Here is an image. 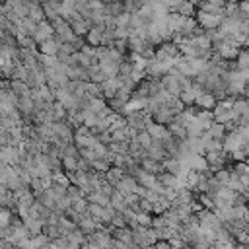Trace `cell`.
<instances>
[{"label": "cell", "instance_id": "1", "mask_svg": "<svg viewBox=\"0 0 249 249\" xmlns=\"http://www.w3.org/2000/svg\"><path fill=\"white\" fill-rule=\"evenodd\" d=\"M195 18H196V21H198L200 27H204V29H214V27H220V23H222V19H224L226 16H224V14H208V12L196 10Z\"/></svg>", "mask_w": 249, "mask_h": 249}, {"label": "cell", "instance_id": "2", "mask_svg": "<svg viewBox=\"0 0 249 249\" xmlns=\"http://www.w3.org/2000/svg\"><path fill=\"white\" fill-rule=\"evenodd\" d=\"M160 80H161V86L165 88V91H167V93H171L173 97H179V93H181V89H183V88H181V82H179L171 72L163 74Z\"/></svg>", "mask_w": 249, "mask_h": 249}, {"label": "cell", "instance_id": "3", "mask_svg": "<svg viewBox=\"0 0 249 249\" xmlns=\"http://www.w3.org/2000/svg\"><path fill=\"white\" fill-rule=\"evenodd\" d=\"M53 35H54L53 23H51L49 19H41V21L37 23V31H35L33 39H35L37 43H41V41H45V39H49V37H53Z\"/></svg>", "mask_w": 249, "mask_h": 249}, {"label": "cell", "instance_id": "4", "mask_svg": "<svg viewBox=\"0 0 249 249\" xmlns=\"http://www.w3.org/2000/svg\"><path fill=\"white\" fill-rule=\"evenodd\" d=\"M138 187V181H136V177L134 175H130V173H124V177L123 179H119L117 183H115V189H119L124 196L128 195V193H134V189Z\"/></svg>", "mask_w": 249, "mask_h": 249}, {"label": "cell", "instance_id": "5", "mask_svg": "<svg viewBox=\"0 0 249 249\" xmlns=\"http://www.w3.org/2000/svg\"><path fill=\"white\" fill-rule=\"evenodd\" d=\"M111 233L115 239H121L126 243V247H136L134 239H132V228L130 226H123V228H111Z\"/></svg>", "mask_w": 249, "mask_h": 249}, {"label": "cell", "instance_id": "6", "mask_svg": "<svg viewBox=\"0 0 249 249\" xmlns=\"http://www.w3.org/2000/svg\"><path fill=\"white\" fill-rule=\"evenodd\" d=\"M58 49H60V43L56 41V37L53 35V37H49V39H45V41H41V43H37V51L41 53V54H58Z\"/></svg>", "mask_w": 249, "mask_h": 249}, {"label": "cell", "instance_id": "7", "mask_svg": "<svg viewBox=\"0 0 249 249\" xmlns=\"http://www.w3.org/2000/svg\"><path fill=\"white\" fill-rule=\"evenodd\" d=\"M216 103H218V99H216V95L212 93V91H202L200 95H196V99H195V105L198 107V109H214L216 107Z\"/></svg>", "mask_w": 249, "mask_h": 249}, {"label": "cell", "instance_id": "8", "mask_svg": "<svg viewBox=\"0 0 249 249\" xmlns=\"http://www.w3.org/2000/svg\"><path fill=\"white\" fill-rule=\"evenodd\" d=\"M134 177H136V181H138L140 185H144L146 189H154V187L158 185V175H156V173H150V171H146V169H142V167L136 171Z\"/></svg>", "mask_w": 249, "mask_h": 249}, {"label": "cell", "instance_id": "9", "mask_svg": "<svg viewBox=\"0 0 249 249\" xmlns=\"http://www.w3.org/2000/svg\"><path fill=\"white\" fill-rule=\"evenodd\" d=\"M37 23L39 21H35L33 18H29V16H23V18H19V21H18V31L19 33H23V35H35V31H37Z\"/></svg>", "mask_w": 249, "mask_h": 249}, {"label": "cell", "instance_id": "10", "mask_svg": "<svg viewBox=\"0 0 249 249\" xmlns=\"http://www.w3.org/2000/svg\"><path fill=\"white\" fill-rule=\"evenodd\" d=\"M173 117H175V115H173V111H171L167 105H160V109L152 113V119H154L156 123H160V124H165V126L173 121Z\"/></svg>", "mask_w": 249, "mask_h": 249}, {"label": "cell", "instance_id": "11", "mask_svg": "<svg viewBox=\"0 0 249 249\" xmlns=\"http://www.w3.org/2000/svg\"><path fill=\"white\" fill-rule=\"evenodd\" d=\"M132 239H134L136 247H152V243L148 241V228L146 226L132 228Z\"/></svg>", "mask_w": 249, "mask_h": 249}, {"label": "cell", "instance_id": "12", "mask_svg": "<svg viewBox=\"0 0 249 249\" xmlns=\"http://www.w3.org/2000/svg\"><path fill=\"white\" fill-rule=\"evenodd\" d=\"M119 64H121V62L111 60L109 56L99 58V68H101V72H103L107 78H111V76H117V74H119Z\"/></svg>", "mask_w": 249, "mask_h": 249}, {"label": "cell", "instance_id": "13", "mask_svg": "<svg viewBox=\"0 0 249 249\" xmlns=\"http://www.w3.org/2000/svg\"><path fill=\"white\" fill-rule=\"evenodd\" d=\"M103 31H105V25H91L89 31L86 33V41L93 47H99L101 45V37H103Z\"/></svg>", "mask_w": 249, "mask_h": 249}, {"label": "cell", "instance_id": "14", "mask_svg": "<svg viewBox=\"0 0 249 249\" xmlns=\"http://www.w3.org/2000/svg\"><path fill=\"white\" fill-rule=\"evenodd\" d=\"M97 142V136L88 132V134H80V132H74V144L78 148H93Z\"/></svg>", "mask_w": 249, "mask_h": 249}, {"label": "cell", "instance_id": "15", "mask_svg": "<svg viewBox=\"0 0 249 249\" xmlns=\"http://www.w3.org/2000/svg\"><path fill=\"white\" fill-rule=\"evenodd\" d=\"M189 167L195 169V171H206V169H210L208 160H206L204 154H193L191 160H189Z\"/></svg>", "mask_w": 249, "mask_h": 249}, {"label": "cell", "instance_id": "16", "mask_svg": "<svg viewBox=\"0 0 249 249\" xmlns=\"http://www.w3.org/2000/svg\"><path fill=\"white\" fill-rule=\"evenodd\" d=\"M126 43H128V51L130 53H140L142 54V51H144V47L148 45V39H144V37H138V35H128V39H126Z\"/></svg>", "mask_w": 249, "mask_h": 249}, {"label": "cell", "instance_id": "17", "mask_svg": "<svg viewBox=\"0 0 249 249\" xmlns=\"http://www.w3.org/2000/svg\"><path fill=\"white\" fill-rule=\"evenodd\" d=\"M196 25H198V21H196V18H195V16H185V18H183V23H181L179 33H181L183 37H191L193 29H195Z\"/></svg>", "mask_w": 249, "mask_h": 249}, {"label": "cell", "instance_id": "18", "mask_svg": "<svg viewBox=\"0 0 249 249\" xmlns=\"http://www.w3.org/2000/svg\"><path fill=\"white\" fill-rule=\"evenodd\" d=\"M140 167L142 169H146V171H150V173H160V171H163V165H161V161H158V160H152V158H142V161H140Z\"/></svg>", "mask_w": 249, "mask_h": 249}, {"label": "cell", "instance_id": "19", "mask_svg": "<svg viewBox=\"0 0 249 249\" xmlns=\"http://www.w3.org/2000/svg\"><path fill=\"white\" fill-rule=\"evenodd\" d=\"M124 167H121V165H111L107 171H105V179L111 183V185H115L119 179H123L124 177Z\"/></svg>", "mask_w": 249, "mask_h": 249}, {"label": "cell", "instance_id": "20", "mask_svg": "<svg viewBox=\"0 0 249 249\" xmlns=\"http://www.w3.org/2000/svg\"><path fill=\"white\" fill-rule=\"evenodd\" d=\"M161 165H163V169L165 171H171V173H179V169L183 167V163H181V160L179 158H175V156H167L163 161H161Z\"/></svg>", "mask_w": 249, "mask_h": 249}, {"label": "cell", "instance_id": "21", "mask_svg": "<svg viewBox=\"0 0 249 249\" xmlns=\"http://www.w3.org/2000/svg\"><path fill=\"white\" fill-rule=\"evenodd\" d=\"M111 206H113L115 210H119V212H123L124 208H128V206H126V200H124V195H123L119 189H115V191L111 193Z\"/></svg>", "mask_w": 249, "mask_h": 249}, {"label": "cell", "instance_id": "22", "mask_svg": "<svg viewBox=\"0 0 249 249\" xmlns=\"http://www.w3.org/2000/svg\"><path fill=\"white\" fill-rule=\"evenodd\" d=\"M206 132H208L212 138H216V140H224V136H226V132H228V130H226V124H224V123L214 121Z\"/></svg>", "mask_w": 249, "mask_h": 249}, {"label": "cell", "instance_id": "23", "mask_svg": "<svg viewBox=\"0 0 249 249\" xmlns=\"http://www.w3.org/2000/svg\"><path fill=\"white\" fill-rule=\"evenodd\" d=\"M167 128H169V132L177 138V140H185L187 138V128L181 124V123H177V121H171L169 124H167Z\"/></svg>", "mask_w": 249, "mask_h": 249}, {"label": "cell", "instance_id": "24", "mask_svg": "<svg viewBox=\"0 0 249 249\" xmlns=\"http://www.w3.org/2000/svg\"><path fill=\"white\" fill-rule=\"evenodd\" d=\"M230 177H231V165H226V167H220V169L214 171V179L220 185H228L230 183Z\"/></svg>", "mask_w": 249, "mask_h": 249}, {"label": "cell", "instance_id": "25", "mask_svg": "<svg viewBox=\"0 0 249 249\" xmlns=\"http://www.w3.org/2000/svg\"><path fill=\"white\" fill-rule=\"evenodd\" d=\"M14 216H16V212L10 206H0V226L2 228H8L14 220Z\"/></svg>", "mask_w": 249, "mask_h": 249}, {"label": "cell", "instance_id": "26", "mask_svg": "<svg viewBox=\"0 0 249 249\" xmlns=\"http://www.w3.org/2000/svg\"><path fill=\"white\" fill-rule=\"evenodd\" d=\"M89 27H91V21H88V19H84V18L72 23L74 33H76V35H80V37H86V33L89 31Z\"/></svg>", "mask_w": 249, "mask_h": 249}, {"label": "cell", "instance_id": "27", "mask_svg": "<svg viewBox=\"0 0 249 249\" xmlns=\"http://www.w3.org/2000/svg\"><path fill=\"white\" fill-rule=\"evenodd\" d=\"M124 12V2L123 0H111L109 4H105V14H111V16H119Z\"/></svg>", "mask_w": 249, "mask_h": 249}, {"label": "cell", "instance_id": "28", "mask_svg": "<svg viewBox=\"0 0 249 249\" xmlns=\"http://www.w3.org/2000/svg\"><path fill=\"white\" fill-rule=\"evenodd\" d=\"M111 138L117 140V142H128L130 140V134H128V126H121V128H115L111 130Z\"/></svg>", "mask_w": 249, "mask_h": 249}, {"label": "cell", "instance_id": "29", "mask_svg": "<svg viewBox=\"0 0 249 249\" xmlns=\"http://www.w3.org/2000/svg\"><path fill=\"white\" fill-rule=\"evenodd\" d=\"M78 163H80V158L76 156H62V169L64 171H76L78 169Z\"/></svg>", "mask_w": 249, "mask_h": 249}, {"label": "cell", "instance_id": "30", "mask_svg": "<svg viewBox=\"0 0 249 249\" xmlns=\"http://www.w3.org/2000/svg\"><path fill=\"white\" fill-rule=\"evenodd\" d=\"M177 12H179L181 16H195V14H196V4H193L191 0H183V2L179 4Z\"/></svg>", "mask_w": 249, "mask_h": 249}, {"label": "cell", "instance_id": "31", "mask_svg": "<svg viewBox=\"0 0 249 249\" xmlns=\"http://www.w3.org/2000/svg\"><path fill=\"white\" fill-rule=\"evenodd\" d=\"M107 146H109V150L115 152V154H128V142H117V140H111Z\"/></svg>", "mask_w": 249, "mask_h": 249}, {"label": "cell", "instance_id": "32", "mask_svg": "<svg viewBox=\"0 0 249 249\" xmlns=\"http://www.w3.org/2000/svg\"><path fill=\"white\" fill-rule=\"evenodd\" d=\"M130 12H123L115 16V27H130Z\"/></svg>", "mask_w": 249, "mask_h": 249}, {"label": "cell", "instance_id": "33", "mask_svg": "<svg viewBox=\"0 0 249 249\" xmlns=\"http://www.w3.org/2000/svg\"><path fill=\"white\" fill-rule=\"evenodd\" d=\"M43 233L49 237V239H54V237H58L60 235V231H58V224H43Z\"/></svg>", "mask_w": 249, "mask_h": 249}, {"label": "cell", "instance_id": "34", "mask_svg": "<svg viewBox=\"0 0 249 249\" xmlns=\"http://www.w3.org/2000/svg\"><path fill=\"white\" fill-rule=\"evenodd\" d=\"M29 18H33L35 21H41V19H45V12H43V6H41V4H33V6H29Z\"/></svg>", "mask_w": 249, "mask_h": 249}, {"label": "cell", "instance_id": "35", "mask_svg": "<svg viewBox=\"0 0 249 249\" xmlns=\"http://www.w3.org/2000/svg\"><path fill=\"white\" fill-rule=\"evenodd\" d=\"M88 204H89V200H88L86 196H80V198H74V200H72V208L78 210L80 214L88 212Z\"/></svg>", "mask_w": 249, "mask_h": 249}, {"label": "cell", "instance_id": "36", "mask_svg": "<svg viewBox=\"0 0 249 249\" xmlns=\"http://www.w3.org/2000/svg\"><path fill=\"white\" fill-rule=\"evenodd\" d=\"M152 216H154V214L144 212V210L136 212V222H138V226H146V228H150V226H152Z\"/></svg>", "mask_w": 249, "mask_h": 249}, {"label": "cell", "instance_id": "37", "mask_svg": "<svg viewBox=\"0 0 249 249\" xmlns=\"http://www.w3.org/2000/svg\"><path fill=\"white\" fill-rule=\"evenodd\" d=\"M132 72V60L128 58V56H124L123 60H121V64H119V74L121 76H128Z\"/></svg>", "mask_w": 249, "mask_h": 249}, {"label": "cell", "instance_id": "38", "mask_svg": "<svg viewBox=\"0 0 249 249\" xmlns=\"http://www.w3.org/2000/svg\"><path fill=\"white\" fill-rule=\"evenodd\" d=\"M123 226H128V224H126V218H124V214H123V212L115 210L113 220H111V228H123Z\"/></svg>", "mask_w": 249, "mask_h": 249}, {"label": "cell", "instance_id": "39", "mask_svg": "<svg viewBox=\"0 0 249 249\" xmlns=\"http://www.w3.org/2000/svg\"><path fill=\"white\" fill-rule=\"evenodd\" d=\"M231 169H233L235 173H239V175H249V161H247V160H243V161H233Z\"/></svg>", "mask_w": 249, "mask_h": 249}, {"label": "cell", "instance_id": "40", "mask_svg": "<svg viewBox=\"0 0 249 249\" xmlns=\"http://www.w3.org/2000/svg\"><path fill=\"white\" fill-rule=\"evenodd\" d=\"M136 138H138V142H140V144H142L144 148H148V146H150V144L154 142L152 134H150V132H148L146 128H144V130H138V136H136Z\"/></svg>", "mask_w": 249, "mask_h": 249}, {"label": "cell", "instance_id": "41", "mask_svg": "<svg viewBox=\"0 0 249 249\" xmlns=\"http://www.w3.org/2000/svg\"><path fill=\"white\" fill-rule=\"evenodd\" d=\"M91 167L95 169V171H101V173H105L109 167H111V163L105 160V158H97V160H93V163H91Z\"/></svg>", "mask_w": 249, "mask_h": 249}, {"label": "cell", "instance_id": "42", "mask_svg": "<svg viewBox=\"0 0 249 249\" xmlns=\"http://www.w3.org/2000/svg\"><path fill=\"white\" fill-rule=\"evenodd\" d=\"M80 158H84V160L93 163V160H97L99 156H97V152L93 148H80Z\"/></svg>", "mask_w": 249, "mask_h": 249}, {"label": "cell", "instance_id": "43", "mask_svg": "<svg viewBox=\"0 0 249 249\" xmlns=\"http://www.w3.org/2000/svg\"><path fill=\"white\" fill-rule=\"evenodd\" d=\"M66 195H68L72 200H74V198H80V196H86V195H84V191H82L78 185H74V183H70V185H68Z\"/></svg>", "mask_w": 249, "mask_h": 249}, {"label": "cell", "instance_id": "44", "mask_svg": "<svg viewBox=\"0 0 249 249\" xmlns=\"http://www.w3.org/2000/svg\"><path fill=\"white\" fill-rule=\"evenodd\" d=\"M76 51H80L72 41H64L62 45H60V49H58V53H64V54H74Z\"/></svg>", "mask_w": 249, "mask_h": 249}, {"label": "cell", "instance_id": "45", "mask_svg": "<svg viewBox=\"0 0 249 249\" xmlns=\"http://www.w3.org/2000/svg\"><path fill=\"white\" fill-rule=\"evenodd\" d=\"M128 35H130V27H115L113 29L115 39H128Z\"/></svg>", "mask_w": 249, "mask_h": 249}, {"label": "cell", "instance_id": "46", "mask_svg": "<svg viewBox=\"0 0 249 249\" xmlns=\"http://www.w3.org/2000/svg\"><path fill=\"white\" fill-rule=\"evenodd\" d=\"M113 47L117 51H121L123 54H128V43H126V39H115L113 41Z\"/></svg>", "mask_w": 249, "mask_h": 249}, {"label": "cell", "instance_id": "47", "mask_svg": "<svg viewBox=\"0 0 249 249\" xmlns=\"http://www.w3.org/2000/svg\"><path fill=\"white\" fill-rule=\"evenodd\" d=\"M128 76H130L132 82H136V84H140L144 78H148V76H146V70H136V68H132V72H130Z\"/></svg>", "mask_w": 249, "mask_h": 249}, {"label": "cell", "instance_id": "48", "mask_svg": "<svg viewBox=\"0 0 249 249\" xmlns=\"http://www.w3.org/2000/svg\"><path fill=\"white\" fill-rule=\"evenodd\" d=\"M95 136H97V140L103 142V144H109V142L113 140V138H111V130H101V132L95 134Z\"/></svg>", "mask_w": 249, "mask_h": 249}, {"label": "cell", "instance_id": "49", "mask_svg": "<svg viewBox=\"0 0 249 249\" xmlns=\"http://www.w3.org/2000/svg\"><path fill=\"white\" fill-rule=\"evenodd\" d=\"M152 208H154V204H152L146 196H140V210H144V212H150V214H152Z\"/></svg>", "mask_w": 249, "mask_h": 249}, {"label": "cell", "instance_id": "50", "mask_svg": "<svg viewBox=\"0 0 249 249\" xmlns=\"http://www.w3.org/2000/svg\"><path fill=\"white\" fill-rule=\"evenodd\" d=\"M95 49H97V47L89 45L88 41H86V43H84V45L80 47V51H82V53H86V54H89V56H95Z\"/></svg>", "mask_w": 249, "mask_h": 249}, {"label": "cell", "instance_id": "51", "mask_svg": "<svg viewBox=\"0 0 249 249\" xmlns=\"http://www.w3.org/2000/svg\"><path fill=\"white\" fill-rule=\"evenodd\" d=\"M152 247H156V249H171V243H169V239H156V243L152 245Z\"/></svg>", "mask_w": 249, "mask_h": 249}, {"label": "cell", "instance_id": "52", "mask_svg": "<svg viewBox=\"0 0 249 249\" xmlns=\"http://www.w3.org/2000/svg\"><path fill=\"white\" fill-rule=\"evenodd\" d=\"M60 4L64 6V10H74V6H76V0H60Z\"/></svg>", "mask_w": 249, "mask_h": 249}, {"label": "cell", "instance_id": "53", "mask_svg": "<svg viewBox=\"0 0 249 249\" xmlns=\"http://www.w3.org/2000/svg\"><path fill=\"white\" fill-rule=\"evenodd\" d=\"M241 29H243V31H247V33H249V16H247V18H245V19H243V25H241Z\"/></svg>", "mask_w": 249, "mask_h": 249}, {"label": "cell", "instance_id": "54", "mask_svg": "<svg viewBox=\"0 0 249 249\" xmlns=\"http://www.w3.org/2000/svg\"><path fill=\"white\" fill-rule=\"evenodd\" d=\"M243 95H245V97H249V82L245 84V89H243Z\"/></svg>", "mask_w": 249, "mask_h": 249}, {"label": "cell", "instance_id": "55", "mask_svg": "<svg viewBox=\"0 0 249 249\" xmlns=\"http://www.w3.org/2000/svg\"><path fill=\"white\" fill-rule=\"evenodd\" d=\"M226 2H239V0H226Z\"/></svg>", "mask_w": 249, "mask_h": 249}, {"label": "cell", "instance_id": "56", "mask_svg": "<svg viewBox=\"0 0 249 249\" xmlns=\"http://www.w3.org/2000/svg\"><path fill=\"white\" fill-rule=\"evenodd\" d=\"M4 2H6V0H0V4H4Z\"/></svg>", "mask_w": 249, "mask_h": 249}, {"label": "cell", "instance_id": "57", "mask_svg": "<svg viewBox=\"0 0 249 249\" xmlns=\"http://www.w3.org/2000/svg\"><path fill=\"white\" fill-rule=\"evenodd\" d=\"M247 49H249V47H247Z\"/></svg>", "mask_w": 249, "mask_h": 249}]
</instances>
